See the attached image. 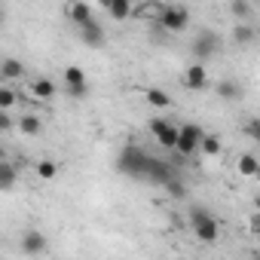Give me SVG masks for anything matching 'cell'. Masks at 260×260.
<instances>
[{
  "instance_id": "6da1fadb",
  "label": "cell",
  "mask_w": 260,
  "mask_h": 260,
  "mask_svg": "<svg viewBox=\"0 0 260 260\" xmlns=\"http://www.w3.org/2000/svg\"><path fill=\"white\" fill-rule=\"evenodd\" d=\"M147 159H150V153H147L144 147H138L135 141H128V144L119 150V156H116V169H119L125 178H144Z\"/></svg>"
},
{
  "instance_id": "7a4b0ae2",
  "label": "cell",
  "mask_w": 260,
  "mask_h": 260,
  "mask_svg": "<svg viewBox=\"0 0 260 260\" xmlns=\"http://www.w3.org/2000/svg\"><path fill=\"white\" fill-rule=\"evenodd\" d=\"M190 226H193V233H196V239L199 242H205V245H211V242H217V236H220V220L208 211V208H190Z\"/></svg>"
},
{
  "instance_id": "3957f363",
  "label": "cell",
  "mask_w": 260,
  "mask_h": 260,
  "mask_svg": "<svg viewBox=\"0 0 260 260\" xmlns=\"http://www.w3.org/2000/svg\"><path fill=\"white\" fill-rule=\"evenodd\" d=\"M147 125H150L153 138H156L162 147H175V150H178V141H181V128H178L172 119H166V116H153Z\"/></svg>"
},
{
  "instance_id": "277c9868",
  "label": "cell",
  "mask_w": 260,
  "mask_h": 260,
  "mask_svg": "<svg viewBox=\"0 0 260 260\" xmlns=\"http://www.w3.org/2000/svg\"><path fill=\"white\" fill-rule=\"evenodd\" d=\"M190 25V10L187 7H162L159 10V28L166 31H184Z\"/></svg>"
},
{
  "instance_id": "5b68a950",
  "label": "cell",
  "mask_w": 260,
  "mask_h": 260,
  "mask_svg": "<svg viewBox=\"0 0 260 260\" xmlns=\"http://www.w3.org/2000/svg\"><path fill=\"white\" fill-rule=\"evenodd\" d=\"M178 178V172L166 162V159H156V156H150L147 159V169H144V181H150V184H159V187H166L169 181H175Z\"/></svg>"
},
{
  "instance_id": "8992f818",
  "label": "cell",
  "mask_w": 260,
  "mask_h": 260,
  "mask_svg": "<svg viewBox=\"0 0 260 260\" xmlns=\"http://www.w3.org/2000/svg\"><path fill=\"white\" fill-rule=\"evenodd\" d=\"M202 138H205V132L196 125V122H187L184 128H181V141H178V153L181 156H193L199 147H202Z\"/></svg>"
},
{
  "instance_id": "52a82bcc",
  "label": "cell",
  "mask_w": 260,
  "mask_h": 260,
  "mask_svg": "<svg viewBox=\"0 0 260 260\" xmlns=\"http://www.w3.org/2000/svg\"><path fill=\"white\" fill-rule=\"evenodd\" d=\"M217 49H220V37H217L214 31H199V34H196V40H193V55H196L199 64H202L205 58L217 55Z\"/></svg>"
},
{
  "instance_id": "ba28073f",
  "label": "cell",
  "mask_w": 260,
  "mask_h": 260,
  "mask_svg": "<svg viewBox=\"0 0 260 260\" xmlns=\"http://www.w3.org/2000/svg\"><path fill=\"white\" fill-rule=\"evenodd\" d=\"M46 248H49V239L40 230H25L22 233V251L25 254H43Z\"/></svg>"
},
{
  "instance_id": "9c48e42d",
  "label": "cell",
  "mask_w": 260,
  "mask_h": 260,
  "mask_svg": "<svg viewBox=\"0 0 260 260\" xmlns=\"http://www.w3.org/2000/svg\"><path fill=\"white\" fill-rule=\"evenodd\" d=\"M205 83H208L205 64L196 61V64H190V68L184 71V86H187V89H196V92H199V89H205Z\"/></svg>"
},
{
  "instance_id": "30bf717a",
  "label": "cell",
  "mask_w": 260,
  "mask_h": 260,
  "mask_svg": "<svg viewBox=\"0 0 260 260\" xmlns=\"http://www.w3.org/2000/svg\"><path fill=\"white\" fill-rule=\"evenodd\" d=\"M80 40L86 43V46H104V28L98 25V22H89V25H83L80 28Z\"/></svg>"
},
{
  "instance_id": "8fae6325",
  "label": "cell",
  "mask_w": 260,
  "mask_h": 260,
  "mask_svg": "<svg viewBox=\"0 0 260 260\" xmlns=\"http://www.w3.org/2000/svg\"><path fill=\"white\" fill-rule=\"evenodd\" d=\"M64 13H68V19H71L77 28H83V25L95 22V19H92V7H89V4H71Z\"/></svg>"
},
{
  "instance_id": "7c38bea8",
  "label": "cell",
  "mask_w": 260,
  "mask_h": 260,
  "mask_svg": "<svg viewBox=\"0 0 260 260\" xmlns=\"http://www.w3.org/2000/svg\"><path fill=\"white\" fill-rule=\"evenodd\" d=\"M104 10H107L110 19H116V22H122V19L132 16V7H128V0H107Z\"/></svg>"
},
{
  "instance_id": "4fadbf2b",
  "label": "cell",
  "mask_w": 260,
  "mask_h": 260,
  "mask_svg": "<svg viewBox=\"0 0 260 260\" xmlns=\"http://www.w3.org/2000/svg\"><path fill=\"white\" fill-rule=\"evenodd\" d=\"M31 92H34V98L49 101V98L55 95V83H52V80H46V77H40V80H34V83H31Z\"/></svg>"
},
{
  "instance_id": "5bb4252c",
  "label": "cell",
  "mask_w": 260,
  "mask_h": 260,
  "mask_svg": "<svg viewBox=\"0 0 260 260\" xmlns=\"http://www.w3.org/2000/svg\"><path fill=\"white\" fill-rule=\"evenodd\" d=\"M217 98H223V101H239V98H242V86L233 83V80H220V83H217Z\"/></svg>"
},
{
  "instance_id": "9a60e30c",
  "label": "cell",
  "mask_w": 260,
  "mask_h": 260,
  "mask_svg": "<svg viewBox=\"0 0 260 260\" xmlns=\"http://www.w3.org/2000/svg\"><path fill=\"white\" fill-rule=\"evenodd\" d=\"M80 86H86V71L77 68V64H71L64 71V89H80Z\"/></svg>"
},
{
  "instance_id": "2e32d148",
  "label": "cell",
  "mask_w": 260,
  "mask_h": 260,
  "mask_svg": "<svg viewBox=\"0 0 260 260\" xmlns=\"http://www.w3.org/2000/svg\"><path fill=\"white\" fill-rule=\"evenodd\" d=\"M0 74H4V80H19L25 74V64L19 58H7L4 64H0Z\"/></svg>"
},
{
  "instance_id": "e0dca14e",
  "label": "cell",
  "mask_w": 260,
  "mask_h": 260,
  "mask_svg": "<svg viewBox=\"0 0 260 260\" xmlns=\"http://www.w3.org/2000/svg\"><path fill=\"white\" fill-rule=\"evenodd\" d=\"M144 98H147V104H153V107H172L169 92H162V89H156V86H150V89L144 92Z\"/></svg>"
},
{
  "instance_id": "ac0fdd59",
  "label": "cell",
  "mask_w": 260,
  "mask_h": 260,
  "mask_svg": "<svg viewBox=\"0 0 260 260\" xmlns=\"http://www.w3.org/2000/svg\"><path fill=\"white\" fill-rule=\"evenodd\" d=\"M239 172L248 175V178H257V175H260V162H257V156L242 153V159H239Z\"/></svg>"
},
{
  "instance_id": "d6986e66",
  "label": "cell",
  "mask_w": 260,
  "mask_h": 260,
  "mask_svg": "<svg viewBox=\"0 0 260 260\" xmlns=\"http://www.w3.org/2000/svg\"><path fill=\"white\" fill-rule=\"evenodd\" d=\"M19 128H22V132L25 135H40V116H34V113H25L22 119H19Z\"/></svg>"
},
{
  "instance_id": "ffe728a7",
  "label": "cell",
  "mask_w": 260,
  "mask_h": 260,
  "mask_svg": "<svg viewBox=\"0 0 260 260\" xmlns=\"http://www.w3.org/2000/svg\"><path fill=\"white\" fill-rule=\"evenodd\" d=\"M254 34H257V28H251V25H236V28H233V40H236L239 46H248V43L254 40Z\"/></svg>"
},
{
  "instance_id": "44dd1931",
  "label": "cell",
  "mask_w": 260,
  "mask_h": 260,
  "mask_svg": "<svg viewBox=\"0 0 260 260\" xmlns=\"http://www.w3.org/2000/svg\"><path fill=\"white\" fill-rule=\"evenodd\" d=\"M13 184H16V166L13 162H0V187L13 190Z\"/></svg>"
},
{
  "instance_id": "7402d4cb",
  "label": "cell",
  "mask_w": 260,
  "mask_h": 260,
  "mask_svg": "<svg viewBox=\"0 0 260 260\" xmlns=\"http://www.w3.org/2000/svg\"><path fill=\"white\" fill-rule=\"evenodd\" d=\"M199 150H202L205 156H217V153H220V138H217V135H205Z\"/></svg>"
},
{
  "instance_id": "603a6c76",
  "label": "cell",
  "mask_w": 260,
  "mask_h": 260,
  "mask_svg": "<svg viewBox=\"0 0 260 260\" xmlns=\"http://www.w3.org/2000/svg\"><path fill=\"white\" fill-rule=\"evenodd\" d=\"M242 128H245V135H248L251 141H257V144H260V116L245 119V122H242Z\"/></svg>"
},
{
  "instance_id": "cb8c5ba5",
  "label": "cell",
  "mask_w": 260,
  "mask_h": 260,
  "mask_svg": "<svg viewBox=\"0 0 260 260\" xmlns=\"http://www.w3.org/2000/svg\"><path fill=\"white\" fill-rule=\"evenodd\" d=\"M37 175H40L43 181H52V178L58 175V166H55L52 159H43V162H37Z\"/></svg>"
},
{
  "instance_id": "d4e9b609",
  "label": "cell",
  "mask_w": 260,
  "mask_h": 260,
  "mask_svg": "<svg viewBox=\"0 0 260 260\" xmlns=\"http://www.w3.org/2000/svg\"><path fill=\"white\" fill-rule=\"evenodd\" d=\"M230 10H233V16L239 19V25H245V19H251V4H242V0H236Z\"/></svg>"
},
{
  "instance_id": "484cf974",
  "label": "cell",
  "mask_w": 260,
  "mask_h": 260,
  "mask_svg": "<svg viewBox=\"0 0 260 260\" xmlns=\"http://www.w3.org/2000/svg\"><path fill=\"white\" fill-rule=\"evenodd\" d=\"M16 98H19V95H16L10 86H0V107H4V110H7V107H13V104H16Z\"/></svg>"
},
{
  "instance_id": "4316f807",
  "label": "cell",
  "mask_w": 260,
  "mask_h": 260,
  "mask_svg": "<svg viewBox=\"0 0 260 260\" xmlns=\"http://www.w3.org/2000/svg\"><path fill=\"white\" fill-rule=\"evenodd\" d=\"M166 190H169V193H172L175 199H184V196H187V187H184V181H181V178L169 181V184H166Z\"/></svg>"
},
{
  "instance_id": "83f0119b",
  "label": "cell",
  "mask_w": 260,
  "mask_h": 260,
  "mask_svg": "<svg viewBox=\"0 0 260 260\" xmlns=\"http://www.w3.org/2000/svg\"><path fill=\"white\" fill-rule=\"evenodd\" d=\"M13 125H16V122H13V116L4 110V113H0V128H13Z\"/></svg>"
},
{
  "instance_id": "f1b7e54d",
  "label": "cell",
  "mask_w": 260,
  "mask_h": 260,
  "mask_svg": "<svg viewBox=\"0 0 260 260\" xmlns=\"http://www.w3.org/2000/svg\"><path fill=\"white\" fill-rule=\"evenodd\" d=\"M251 230H254V233H260V211L251 217Z\"/></svg>"
},
{
  "instance_id": "f546056e",
  "label": "cell",
  "mask_w": 260,
  "mask_h": 260,
  "mask_svg": "<svg viewBox=\"0 0 260 260\" xmlns=\"http://www.w3.org/2000/svg\"><path fill=\"white\" fill-rule=\"evenodd\" d=\"M254 205H257V211H260V193H257V199H254Z\"/></svg>"
},
{
  "instance_id": "4dcf8cb0",
  "label": "cell",
  "mask_w": 260,
  "mask_h": 260,
  "mask_svg": "<svg viewBox=\"0 0 260 260\" xmlns=\"http://www.w3.org/2000/svg\"><path fill=\"white\" fill-rule=\"evenodd\" d=\"M257 37H260V25H257Z\"/></svg>"
},
{
  "instance_id": "1f68e13d",
  "label": "cell",
  "mask_w": 260,
  "mask_h": 260,
  "mask_svg": "<svg viewBox=\"0 0 260 260\" xmlns=\"http://www.w3.org/2000/svg\"><path fill=\"white\" fill-rule=\"evenodd\" d=\"M254 260H260V254H257V257H254Z\"/></svg>"
}]
</instances>
